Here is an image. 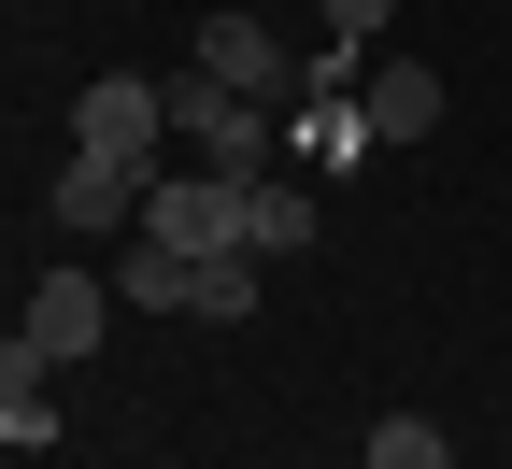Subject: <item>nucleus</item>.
Segmentation results:
<instances>
[{"mask_svg":"<svg viewBox=\"0 0 512 469\" xmlns=\"http://www.w3.org/2000/svg\"><path fill=\"white\" fill-rule=\"evenodd\" d=\"M200 72H214V86H242V100H299L285 29H271V15H242V0H228V15H200Z\"/></svg>","mask_w":512,"mask_h":469,"instance_id":"obj_5","label":"nucleus"},{"mask_svg":"<svg viewBox=\"0 0 512 469\" xmlns=\"http://www.w3.org/2000/svg\"><path fill=\"white\" fill-rule=\"evenodd\" d=\"M114 313H128V299H114V271H43L15 327H29V342H43L57 370H86V356H100V327H114Z\"/></svg>","mask_w":512,"mask_h":469,"instance_id":"obj_4","label":"nucleus"},{"mask_svg":"<svg viewBox=\"0 0 512 469\" xmlns=\"http://www.w3.org/2000/svg\"><path fill=\"white\" fill-rule=\"evenodd\" d=\"M143 157H72L57 171V228H143Z\"/></svg>","mask_w":512,"mask_h":469,"instance_id":"obj_6","label":"nucleus"},{"mask_svg":"<svg viewBox=\"0 0 512 469\" xmlns=\"http://www.w3.org/2000/svg\"><path fill=\"white\" fill-rule=\"evenodd\" d=\"M185 285H200V256H171V242H143V228H128L114 299H128V313H185Z\"/></svg>","mask_w":512,"mask_h":469,"instance_id":"obj_8","label":"nucleus"},{"mask_svg":"<svg viewBox=\"0 0 512 469\" xmlns=\"http://www.w3.org/2000/svg\"><path fill=\"white\" fill-rule=\"evenodd\" d=\"M313 15H328V43H384V15H399V0H313Z\"/></svg>","mask_w":512,"mask_h":469,"instance_id":"obj_13","label":"nucleus"},{"mask_svg":"<svg viewBox=\"0 0 512 469\" xmlns=\"http://www.w3.org/2000/svg\"><path fill=\"white\" fill-rule=\"evenodd\" d=\"M43 370H57V356L29 342V327H0V413H43Z\"/></svg>","mask_w":512,"mask_h":469,"instance_id":"obj_12","label":"nucleus"},{"mask_svg":"<svg viewBox=\"0 0 512 469\" xmlns=\"http://www.w3.org/2000/svg\"><path fill=\"white\" fill-rule=\"evenodd\" d=\"M356 114H370V143H427V128H441V72H427V57H370Z\"/></svg>","mask_w":512,"mask_h":469,"instance_id":"obj_7","label":"nucleus"},{"mask_svg":"<svg viewBox=\"0 0 512 469\" xmlns=\"http://www.w3.org/2000/svg\"><path fill=\"white\" fill-rule=\"evenodd\" d=\"M242 242H256V256H299V242H313V185L256 171V185H242Z\"/></svg>","mask_w":512,"mask_h":469,"instance_id":"obj_9","label":"nucleus"},{"mask_svg":"<svg viewBox=\"0 0 512 469\" xmlns=\"http://www.w3.org/2000/svg\"><path fill=\"white\" fill-rule=\"evenodd\" d=\"M72 157H143V171H171V86H157V72H100V86L72 100Z\"/></svg>","mask_w":512,"mask_h":469,"instance_id":"obj_3","label":"nucleus"},{"mask_svg":"<svg viewBox=\"0 0 512 469\" xmlns=\"http://www.w3.org/2000/svg\"><path fill=\"white\" fill-rule=\"evenodd\" d=\"M242 185H256V171H200V157L157 171V185H143V242H171V256H256V242H242Z\"/></svg>","mask_w":512,"mask_h":469,"instance_id":"obj_1","label":"nucleus"},{"mask_svg":"<svg viewBox=\"0 0 512 469\" xmlns=\"http://www.w3.org/2000/svg\"><path fill=\"white\" fill-rule=\"evenodd\" d=\"M185 313L242 327V313H256V256H200V285H185Z\"/></svg>","mask_w":512,"mask_h":469,"instance_id":"obj_11","label":"nucleus"},{"mask_svg":"<svg viewBox=\"0 0 512 469\" xmlns=\"http://www.w3.org/2000/svg\"><path fill=\"white\" fill-rule=\"evenodd\" d=\"M370 469H456V441H441V413H384L370 427Z\"/></svg>","mask_w":512,"mask_h":469,"instance_id":"obj_10","label":"nucleus"},{"mask_svg":"<svg viewBox=\"0 0 512 469\" xmlns=\"http://www.w3.org/2000/svg\"><path fill=\"white\" fill-rule=\"evenodd\" d=\"M271 100H242V86H214L200 57H185V86H171V143L200 157V171H271Z\"/></svg>","mask_w":512,"mask_h":469,"instance_id":"obj_2","label":"nucleus"}]
</instances>
